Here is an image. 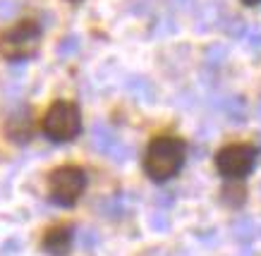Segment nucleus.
<instances>
[{
	"instance_id": "nucleus-1",
	"label": "nucleus",
	"mask_w": 261,
	"mask_h": 256,
	"mask_svg": "<svg viewBox=\"0 0 261 256\" xmlns=\"http://www.w3.org/2000/svg\"><path fill=\"white\" fill-rule=\"evenodd\" d=\"M187 146L177 136H156L146 149L144 156V170L153 182H166L180 173L185 165Z\"/></svg>"
},
{
	"instance_id": "nucleus-2",
	"label": "nucleus",
	"mask_w": 261,
	"mask_h": 256,
	"mask_svg": "<svg viewBox=\"0 0 261 256\" xmlns=\"http://www.w3.org/2000/svg\"><path fill=\"white\" fill-rule=\"evenodd\" d=\"M41 46V26L34 19H22L0 32V55L5 60H29Z\"/></svg>"
},
{
	"instance_id": "nucleus-3",
	"label": "nucleus",
	"mask_w": 261,
	"mask_h": 256,
	"mask_svg": "<svg viewBox=\"0 0 261 256\" xmlns=\"http://www.w3.org/2000/svg\"><path fill=\"white\" fill-rule=\"evenodd\" d=\"M43 134L53 141H72L82 132L80 108L70 101H56L43 115Z\"/></svg>"
},
{
	"instance_id": "nucleus-4",
	"label": "nucleus",
	"mask_w": 261,
	"mask_h": 256,
	"mask_svg": "<svg viewBox=\"0 0 261 256\" xmlns=\"http://www.w3.org/2000/svg\"><path fill=\"white\" fill-rule=\"evenodd\" d=\"M259 149L252 144H228L216 153V168L228 180H242L256 165Z\"/></svg>"
},
{
	"instance_id": "nucleus-5",
	"label": "nucleus",
	"mask_w": 261,
	"mask_h": 256,
	"mask_svg": "<svg viewBox=\"0 0 261 256\" xmlns=\"http://www.w3.org/2000/svg\"><path fill=\"white\" fill-rule=\"evenodd\" d=\"M48 187H50L53 204H58V206H72V204H77V199L82 196L84 187H87V175L77 165H63V168L50 173Z\"/></svg>"
},
{
	"instance_id": "nucleus-6",
	"label": "nucleus",
	"mask_w": 261,
	"mask_h": 256,
	"mask_svg": "<svg viewBox=\"0 0 261 256\" xmlns=\"http://www.w3.org/2000/svg\"><path fill=\"white\" fill-rule=\"evenodd\" d=\"M70 244H72V227H67V225L48 230L46 237H43V249L50 256H65L70 251Z\"/></svg>"
},
{
	"instance_id": "nucleus-7",
	"label": "nucleus",
	"mask_w": 261,
	"mask_h": 256,
	"mask_svg": "<svg viewBox=\"0 0 261 256\" xmlns=\"http://www.w3.org/2000/svg\"><path fill=\"white\" fill-rule=\"evenodd\" d=\"M8 134L10 139H15V141H27L29 136H32V122L27 115H15V118H10L8 122Z\"/></svg>"
},
{
	"instance_id": "nucleus-8",
	"label": "nucleus",
	"mask_w": 261,
	"mask_h": 256,
	"mask_svg": "<svg viewBox=\"0 0 261 256\" xmlns=\"http://www.w3.org/2000/svg\"><path fill=\"white\" fill-rule=\"evenodd\" d=\"M91 139H94L96 149H98L101 153H106V156H111L113 149L120 144L118 139H115V134H113L108 127H103V125H96V127H94V136H91Z\"/></svg>"
},
{
	"instance_id": "nucleus-9",
	"label": "nucleus",
	"mask_w": 261,
	"mask_h": 256,
	"mask_svg": "<svg viewBox=\"0 0 261 256\" xmlns=\"http://www.w3.org/2000/svg\"><path fill=\"white\" fill-rule=\"evenodd\" d=\"M221 194H223V201H225L228 206H232V208L242 206L245 199H247V189L242 187V184H228V187H223Z\"/></svg>"
},
{
	"instance_id": "nucleus-10",
	"label": "nucleus",
	"mask_w": 261,
	"mask_h": 256,
	"mask_svg": "<svg viewBox=\"0 0 261 256\" xmlns=\"http://www.w3.org/2000/svg\"><path fill=\"white\" fill-rule=\"evenodd\" d=\"M232 232H235V237H238L240 242H249L254 237L256 227H254V223L249 218H238L235 225H232Z\"/></svg>"
},
{
	"instance_id": "nucleus-11",
	"label": "nucleus",
	"mask_w": 261,
	"mask_h": 256,
	"mask_svg": "<svg viewBox=\"0 0 261 256\" xmlns=\"http://www.w3.org/2000/svg\"><path fill=\"white\" fill-rule=\"evenodd\" d=\"M225 110H228V115H230V120L232 122H242L245 120V101H242V98H230L228 103H225Z\"/></svg>"
},
{
	"instance_id": "nucleus-12",
	"label": "nucleus",
	"mask_w": 261,
	"mask_h": 256,
	"mask_svg": "<svg viewBox=\"0 0 261 256\" xmlns=\"http://www.w3.org/2000/svg\"><path fill=\"white\" fill-rule=\"evenodd\" d=\"M80 48V41H77V36H67V39L58 46V55L60 58H65L67 53H74V50Z\"/></svg>"
},
{
	"instance_id": "nucleus-13",
	"label": "nucleus",
	"mask_w": 261,
	"mask_h": 256,
	"mask_svg": "<svg viewBox=\"0 0 261 256\" xmlns=\"http://www.w3.org/2000/svg\"><path fill=\"white\" fill-rule=\"evenodd\" d=\"M151 223H153V227H156V230H166V227H168L166 213H159V216H153V220H151Z\"/></svg>"
},
{
	"instance_id": "nucleus-14",
	"label": "nucleus",
	"mask_w": 261,
	"mask_h": 256,
	"mask_svg": "<svg viewBox=\"0 0 261 256\" xmlns=\"http://www.w3.org/2000/svg\"><path fill=\"white\" fill-rule=\"evenodd\" d=\"M96 240H98V237H96L94 232L89 230L87 235H84V240H82V242H84V247H87V249H91V247H94V244H96Z\"/></svg>"
},
{
	"instance_id": "nucleus-15",
	"label": "nucleus",
	"mask_w": 261,
	"mask_h": 256,
	"mask_svg": "<svg viewBox=\"0 0 261 256\" xmlns=\"http://www.w3.org/2000/svg\"><path fill=\"white\" fill-rule=\"evenodd\" d=\"M249 41H252L254 48H261V34H252V36H249Z\"/></svg>"
},
{
	"instance_id": "nucleus-16",
	"label": "nucleus",
	"mask_w": 261,
	"mask_h": 256,
	"mask_svg": "<svg viewBox=\"0 0 261 256\" xmlns=\"http://www.w3.org/2000/svg\"><path fill=\"white\" fill-rule=\"evenodd\" d=\"M242 3H245V5H259L261 0H242Z\"/></svg>"
},
{
	"instance_id": "nucleus-17",
	"label": "nucleus",
	"mask_w": 261,
	"mask_h": 256,
	"mask_svg": "<svg viewBox=\"0 0 261 256\" xmlns=\"http://www.w3.org/2000/svg\"><path fill=\"white\" fill-rule=\"evenodd\" d=\"M259 115H261V103H259Z\"/></svg>"
},
{
	"instance_id": "nucleus-18",
	"label": "nucleus",
	"mask_w": 261,
	"mask_h": 256,
	"mask_svg": "<svg viewBox=\"0 0 261 256\" xmlns=\"http://www.w3.org/2000/svg\"><path fill=\"white\" fill-rule=\"evenodd\" d=\"M74 3H77V0H74Z\"/></svg>"
}]
</instances>
